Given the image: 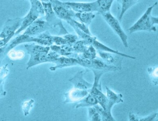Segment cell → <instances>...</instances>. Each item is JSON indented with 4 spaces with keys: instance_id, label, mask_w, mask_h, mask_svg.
I'll use <instances>...</instances> for the list:
<instances>
[{
    "instance_id": "ffe728a7",
    "label": "cell",
    "mask_w": 158,
    "mask_h": 121,
    "mask_svg": "<svg viewBox=\"0 0 158 121\" xmlns=\"http://www.w3.org/2000/svg\"><path fill=\"white\" fill-rule=\"evenodd\" d=\"M114 1L109 0H98V13L103 14L110 11L111 6Z\"/></svg>"
},
{
    "instance_id": "484cf974",
    "label": "cell",
    "mask_w": 158,
    "mask_h": 121,
    "mask_svg": "<svg viewBox=\"0 0 158 121\" xmlns=\"http://www.w3.org/2000/svg\"><path fill=\"white\" fill-rule=\"evenodd\" d=\"M64 38L67 41V44L68 45H72L73 44H75L76 42L77 37L75 35L67 34L64 36Z\"/></svg>"
},
{
    "instance_id": "cb8c5ba5",
    "label": "cell",
    "mask_w": 158,
    "mask_h": 121,
    "mask_svg": "<svg viewBox=\"0 0 158 121\" xmlns=\"http://www.w3.org/2000/svg\"><path fill=\"white\" fill-rule=\"evenodd\" d=\"M88 114L89 121H102V118L94 106L89 107Z\"/></svg>"
},
{
    "instance_id": "ac0fdd59",
    "label": "cell",
    "mask_w": 158,
    "mask_h": 121,
    "mask_svg": "<svg viewBox=\"0 0 158 121\" xmlns=\"http://www.w3.org/2000/svg\"><path fill=\"white\" fill-rule=\"evenodd\" d=\"M98 112L100 114L102 118V121H116L113 117L111 113L112 109H106L104 110L99 105L94 106Z\"/></svg>"
},
{
    "instance_id": "7a4b0ae2",
    "label": "cell",
    "mask_w": 158,
    "mask_h": 121,
    "mask_svg": "<svg viewBox=\"0 0 158 121\" xmlns=\"http://www.w3.org/2000/svg\"><path fill=\"white\" fill-rule=\"evenodd\" d=\"M157 2H155L153 6L147 9L142 17L128 29L129 33L140 31L156 32V29L155 25L158 24V18L152 16L151 12L153 9L157 5Z\"/></svg>"
},
{
    "instance_id": "44dd1931",
    "label": "cell",
    "mask_w": 158,
    "mask_h": 121,
    "mask_svg": "<svg viewBox=\"0 0 158 121\" xmlns=\"http://www.w3.org/2000/svg\"><path fill=\"white\" fill-rule=\"evenodd\" d=\"M121 5V12L118 17L119 20H121L124 14L131 6L138 2L139 1H117Z\"/></svg>"
},
{
    "instance_id": "ba28073f",
    "label": "cell",
    "mask_w": 158,
    "mask_h": 121,
    "mask_svg": "<svg viewBox=\"0 0 158 121\" xmlns=\"http://www.w3.org/2000/svg\"><path fill=\"white\" fill-rule=\"evenodd\" d=\"M99 80V78H94V84L89 90V93L95 97L99 106L105 110L108 105L109 101L107 96L102 92V86Z\"/></svg>"
},
{
    "instance_id": "5b68a950",
    "label": "cell",
    "mask_w": 158,
    "mask_h": 121,
    "mask_svg": "<svg viewBox=\"0 0 158 121\" xmlns=\"http://www.w3.org/2000/svg\"><path fill=\"white\" fill-rule=\"evenodd\" d=\"M101 14L108 25L112 28L114 32L121 39L122 42L125 47L127 48L128 47V36L126 34L123 30L118 20L111 14L110 11Z\"/></svg>"
},
{
    "instance_id": "5bb4252c",
    "label": "cell",
    "mask_w": 158,
    "mask_h": 121,
    "mask_svg": "<svg viewBox=\"0 0 158 121\" xmlns=\"http://www.w3.org/2000/svg\"><path fill=\"white\" fill-rule=\"evenodd\" d=\"M89 90H82L74 89L64 94L65 100L64 103L78 102L89 94Z\"/></svg>"
},
{
    "instance_id": "603a6c76",
    "label": "cell",
    "mask_w": 158,
    "mask_h": 121,
    "mask_svg": "<svg viewBox=\"0 0 158 121\" xmlns=\"http://www.w3.org/2000/svg\"><path fill=\"white\" fill-rule=\"evenodd\" d=\"M96 50L92 45H90L83 53H82V58L91 60L96 58Z\"/></svg>"
},
{
    "instance_id": "d4e9b609",
    "label": "cell",
    "mask_w": 158,
    "mask_h": 121,
    "mask_svg": "<svg viewBox=\"0 0 158 121\" xmlns=\"http://www.w3.org/2000/svg\"><path fill=\"white\" fill-rule=\"evenodd\" d=\"M34 103V100L31 99L23 102L22 104V109L24 115L27 116L29 115L31 109L33 106Z\"/></svg>"
},
{
    "instance_id": "2e32d148",
    "label": "cell",
    "mask_w": 158,
    "mask_h": 121,
    "mask_svg": "<svg viewBox=\"0 0 158 121\" xmlns=\"http://www.w3.org/2000/svg\"><path fill=\"white\" fill-rule=\"evenodd\" d=\"M98 104L96 99L89 92L87 96L77 102L76 107V109L80 107H90L95 106Z\"/></svg>"
},
{
    "instance_id": "277c9868",
    "label": "cell",
    "mask_w": 158,
    "mask_h": 121,
    "mask_svg": "<svg viewBox=\"0 0 158 121\" xmlns=\"http://www.w3.org/2000/svg\"><path fill=\"white\" fill-rule=\"evenodd\" d=\"M31 7L26 16L22 19L20 27L15 32V35L18 34L27 27H29L38 17L39 14H44L43 6L38 1H31Z\"/></svg>"
},
{
    "instance_id": "52a82bcc",
    "label": "cell",
    "mask_w": 158,
    "mask_h": 121,
    "mask_svg": "<svg viewBox=\"0 0 158 121\" xmlns=\"http://www.w3.org/2000/svg\"><path fill=\"white\" fill-rule=\"evenodd\" d=\"M81 66L88 67L91 70L103 71L105 72L118 70L116 67L107 64L103 60L99 58H95L91 60L81 58Z\"/></svg>"
},
{
    "instance_id": "8fae6325",
    "label": "cell",
    "mask_w": 158,
    "mask_h": 121,
    "mask_svg": "<svg viewBox=\"0 0 158 121\" xmlns=\"http://www.w3.org/2000/svg\"><path fill=\"white\" fill-rule=\"evenodd\" d=\"M51 26L48 22L38 20L35 21L28 27L24 34L29 36H35L50 28Z\"/></svg>"
},
{
    "instance_id": "7c38bea8",
    "label": "cell",
    "mask_w": 158,
    "mask_h": 121,
    "mask_svg": "<svg viewBox=\"0 0 158 121\" xmlns=\"http://www.w3.org/2000/svg\"><path fill=\"white\" fill-rule=\"evenodd\" d=\"M101 59L103 60L106 63L111 66H114L118 70L122 69V59L120 57L121 56L114 53H109L100 50H98Z\"/></svg>"
},
{
    "instance_id": "9a60e30c",
    "label": "cell",
    "mask_w": 158,
    "mask_h": 121,
    "mask_svg": "<svg viewBox=\"0 0 158 121\" xmlns=\"http://www.w3.org/2000/svg\"><path fill=\"white\" fill-rule=\"evenodd\" d=\"M56 63V66L51 67L50 70H54L57 68H61V67H68V66H76V65H80V57L77 58H67L65 57H61L58 58L54 62Z\"/></svg>"
},
{
    "instance_id": "f546056e",
    "label": "cell",
    "mask_w": 158,
    "mask_h": 121,
    "mask_svg": "<svg viewBox=\"0 0 158 121\" xmlns=\"http://www.w3.org/2000/svg\"><path fill=\"white\" fill-rule=\"evenodd\" d=\"M6 92H5L3 90V88H2V85L0 86V97H3V96L6 95Z\"/></svg>"
},
{
    "instance_id": "6da1fadb",
    "label": "cell",
    "mask_w": 158,
    "mask_h": 121,
    "mask_svg": "<svg viewBox=\"0 0 158 121\" xmlns=\"http://www.w3.org/2000/svg\"><path fill=\"white\" fill-rule=\"evenodd\" d=\"M25 47L31 55L30 59L27 64V69L44 62H54L59 57L55 53L51 52L48 54L50 49L49 47H42L34 44L25 45Z\"/></svg>"
},
{
    "instance_id": "30bf717a",
    "label": "cell",
    "mask_w": 158,
    "mask_h": 121,
    "mask_svg": "<svg viewBox=\"0 0 158 121\" xmlns=\"http://www.w3.org/2000/svg\"><path fill=\"white\" fill-rule=\"evenodd\" d=\"M65 3L71 8L73 11L77 13L93 12L98 11V5L97 1L86 3L66 2Z\"/></svg>"
},
{
    "instance_id": "8992f818",
    "label": "cell",
    "mask_w": 158,
    "mask_h": 121,
    "mask_svg": "<svg viewBox=\"0 0 158 121\" xmlns=\"http://www.w3.org/2000/svg\"><path fill=\"white\" fill-rule=\"evenodd\" d=\"M50 3L56 15L60 19L67 21L73 19L72 17H75L76 13L65 2L63 3L58 1H50Z\"/></svg>"
},
{
    "instance_id": "9c48e42d",
    "label": "cell",
    "mask_w": 158,
    "mask_h": 121,
    "mask_svg": "<svg viewBox=\"0 0 158 121\" xmlns=\"http://www.w3.org/2000/svg\"><path fill=\"white\" fill-rule=\"evenodd\" d=\"M42 5L43 6L44 10L46 12V19L48 23L51 26L53 24H55L56 25L58 24L60 27L61 34H68V32L63 27L62 22L56 18L55 13L53 11L51 3L50 2L46 3L42 2Z\"/></svg>"
},
{
    "instance_id": "e0dca14e",
    "label": "cell",
    "mask_w": 158,
    "mask_h": 121,
    "mask_svg": "<svg viewBox=\"0 0 158 121\" xmlns=\"http://www.w3.org/2000/svg\"><path fill=\"white\" fill-rule=\"evenodd\" d=\"M75 17L77 18L81 23L88 27L92 21L95 18V15L93 12L77 13L75 15Z\"/></svg>"
},
{
    "instance_id": "7402d4cb",
    "label": "cell",
    "mask_w": 158,
    "mask_h": 121,
    "mask_svg": "<svg viewBox=\"0 0 158 121\" xmlns=\"http://www.w3.org/2000/svg\"><path fill=\"white\" fill-rule=\"evenodd\" d=\"M90 45L84 40L76 41L73 45V49L75 52L83 53Z\"/></svg>"
},
{
    "instance_id": "4316f807",
    "label": "cell",
    "mask_w": 158,
    "mask_h": 121,
    "mask_svg": "<svg viewBox=\"0 0 158 121\" xmlns=\"http://www.w3.org/2000/svg\"><path fill=\"white\" fill-rule=\"evenodd\" d=\"M139 121H158V113H153L147 117L139 118Z\"/></svg>"
},
{
    "instance_id": "f1b7e54d",
    "label": "cell",
    "mask_w": 158,
    "mask_h": 121,
    "mask_svg": "<svg viewBox=\"0 0 158 121\" xmlns=\"http://www.w3.org/2000/svg\"><path fill=\"white\" fill-rule=\"evenodd\" d=\"M129 121H139V118L133 112L129 113Z\"/></svg>"
},
{
    "instance_id": "83f0119b",
    "label": "cell",
    "mask_w": 158,
    "mask_h": 121,
    "mask_svg": "<svg viewBox=\"0 0 158 121\" xmlns=\"http://www.w3.org/2000/svg\"><path fill=\"white\" fill-rule=\"evenodd\" d=\"M52 41L57 45H64L67 44L65 39L59 37H52Z\"/></svg>"
},
{
    "instance_id": "3957f363",
    "label": "cell",
    "mask_w": 158,
    "mask_h": 121,
    "mask_svg": "<svg viewBox=\"0 0 158 121\" xmlns=\"http://www.w3.org/2000/svg\"><path fill=\"white\" fill-rule=\"evenodd\" d=\"M69 24L72 26L75 29V31L77 32L78 36H80L83 40H85L90 44V45H92L95 49H96L100 51L109 52V53H114L118 54V55L121 56L122 57H125L128 58H131V59H135L136 58L134 57L131 56L127 55V54H124V53H120L118 50H115L113 49H111V48L108 47L106 45H103L99 41L97 40V37L89 36V35L87 34L85 32L81 31V29L78 28V27L75 26L73 24L72 22H69Z\"/></svg>"
},
{
    "instance_id": "d6986e66",
    "label": "cell",
    "mask_w": 158,
    "mask_h": 121,
    "mask_svg": "<svg viewBox=\"0 0 158 121\" xmlns=\"http://www.w3.org/2000/svg\"><path fill=\"white\" fill-rule=\"evenodd\" d=\"M106 88L107 92V97L108 101L114 103L115 104L123 102V95L121 93L117 94L111 90L108 87H106Z\"/></svg>"
},
{
    "instance_id": "4fadbf2b",
    "label": "cell",
    "mask_w": 158,
    "mask_h": 121,
    "mask_svg": "<svg viewBox=\"0 0 158 121\" xmlns=\"http://www.w3.org/2000/svg\"><path fill=\"white\" fill-rule=\"evenodd\" d=\"M84 74L83 71H78L73 77L69 80L73 84L74 89L89 90L92 88L93 84L88 82L84 79Z\"/></svg>"
}]
</instances>
